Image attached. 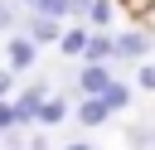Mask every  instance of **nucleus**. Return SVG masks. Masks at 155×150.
I'll use <instances>...</instances> for the list:
<instances>
[{"label":"nucleus","instance_id":"nucleus-5","mask_svg":"<svg viewBox=\"0 0 155 150\" xmlns=\"http://www.w3.org/2000/svg\"><path fill=\"white\" fill-rule=\"evenodd\" d=\"M44 97H48V87H44V82H29V87L15 97V116H19V126H34V116H39V106H44Z\"/></svg>","mask_w":155,"mask_h":150},{"label":"nucleus","instance_id":"nucleus-2","mask_svg":"<svg viewBox=\"0 0 155 150\" xmlns=\"http://www.w3.org/2000/svg\"><path fill=\"white\" fill-rule=\"evenodd\" d=\"M145 53H150V34L140 24L126 29V34H116V63H145Z\"/></svg>","mask_w":155,"mask_h":150},{"label":"nucleus","instance_id":"nucleus-7","mask_svg":"<svg viewBox=\"0 0 155 150\" xmlns=\"http://www.w3.org/2000/svg\"><path fill=\"white\" fill-rule=\"evenodd\" d=\"M73 116H78V126H102V121L111 116V102H107V97H82Z\"/></svg>","mask_w":155,"mask_h":150},{"label":"nucleus","instance_id":"nucleus-13","mask_svg":"<svg viewBox=\"0 0 155 150\" xmlns=\"http://www.w3.org/2000/svg\"><path fill=\"white\" fill-rule=\"evenodd\" d=\"M136 82H140V92H155V63H140L136 68Z\"/></svg>","mask_w":155,"mask_h":150},{"label":"nucleus","instance_id":"nucleus-4","mask_svg":"<svg viewBox=\"0 0 155 150\" xmlns=\"http://www.w3.org/2000/svg\"><path fill=\"white\" fill-rule=\"evenodd\" d=\"M82 63H116V34L92 29L87 34V48H82Z\"/></svg>","mask_w":155,"mask_h":150},{"label":"nucleus","instance_id":"nucleus-10","mask_svg":"<svg viewBox=\"0 0 155 150\" xmlns=\"http://www.w3.org/2000/svg\"><path fill=\"white\" fill-rule=\"evenodd\" d=\"M82 19H87L92 29H107V24H111V0H87Z\"/></svg>","mask_w":155,"mask_h":150},{"label":"nucleus","instance_id":"nucleus-3","mask_svg":"<svg viewBox=\"0 0 155 150\" xmlns=\"http://www.w3.org/2000/svg\"><path fill=\"white\" fill-rule=\"evenodd\" d=\"M111 82H116L111 77V63H82V73H78V92L82 97H102Z\"/></svg>","mask_w":155,"mask_h":150},{"label":"nucleus","instance_id":"nucleus-12","mask_svg":"<svg viewBox=\"0 0 155 150\" xmlns=\"http://www.w3.org/2000/svg\"><path fill=\"white\" fill-rule=\"evenodd\" d=\"M10 126H19V116H15V97H0V131H10Z\"/></svg>","mask_w":155,"mask_h":150},{"label":"nucleus","instance_id":"nucleus-15","mask_svg":"<svg viewBox=\"0 0 155 150\" xmlns=\"http://www.w3.org/2000/svg\"><path fill=\"white\" fill-rule=\"evenodd\" d=\"M63 150H92V145H87V140H68Z\"/></svg>","mask_w":155,"mask_h":150},{"label":"nucleus","instance_id":"nucleus-14","mask_svg":"<svg viewBox=\"0 0 155 150\" xmlns=\"http://www.w3.org/2000/svg\"><path fill=\"white\" fill-rule=\"evenodd\" d=\"M10 92H15V68L5 63V68H0V97H10Z\"/></svg>","mask_w":155,"mask_h":150},{"label":"nucleus","instance_id":"nucleus-9","mask_svg":"<svg viewBox=\"0 0 155 150\" xmlns=\"http://www.w3.org/2000/svg\"><path fill=\"white\" fill-rule=\"evenodd\" d=\"M87 34H92V24L82 29V24H68L63 34H58V53H68V58H82V48H87Z\"/></svg>","mask_w":155,"mask_h":150},{"label":"nucleus","instance_id":"nucleus-1","mask_svg":"<svg viewBox=\"0 0 155 150\" xmlns=\"http://www.w3.org/2000/svg\"><path fill=\"white\" fill-rule=\"evenodd\" d=\"M34 58H39V39H34L29 29H10V44H5V63H10L15 73H24V68H34Z\"/></svg>","mask_w":155,"mask_h":150},{"label":"nucleus","instance_id":"nucleus-8","mask_svg":"<svg viewBox=\"0 0 155 150\" xmlns=\"http://www.w3.org/2000/svg\"><path fill=\"white\" fill-rule=\"evenodd\" d=\"M63 121H68V102L48 92V97H44V106H39V116H34V126H44V131H53V126H63Z\"/></svg>","mask_w":155,"mask_h":150},{"label":"nucleus","instance_id":"nucleus-6","mask_svg":"<svg viewBox=\"0 0 155 150\" xmlns=\"http://www.w3.org/2000/svg\"><path fill=\"white\" fill-rule=\"evenodd\" d=\"M19 29H29L39 44H58V34H63V19H53V15H39V10H29V19L19 24Z\"/></svg>","mask_w":155,"mask_h":150},{"label":"nucleus","instance_id":"nucleus-11","mask_svg":"<svg viewBox=\"0 0 155 150\" xmlns=\"http://www.w3.org/2000/svg\"><path fill=\"white\" fill-rule=\"evenodd\" d=\"M102 97L111 102V111H126V106H131V87H126V82H111Z\"/></svg>","mask_w":155,"mask_h":150}]
</instances>
